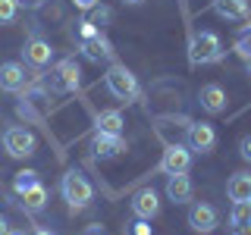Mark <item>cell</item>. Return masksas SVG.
<instances>
[{
    "mask_svg": "<svg viewBox=\"0 0 251 235\" xmlns=\"http://www.w3.org/2000/svg\"><path fill=\"white\" fill-rule=\"evenodd\" d=\"M188 166H192V151H188L185 144H170L167 151H163L160 163H157V172L176 176V172H188Z\"/></svg>",
    "mask_w": 251,
    "mask_h": 235,
    "instance_id": "9c48e42d",
    "label": "cell"
},
{
    "mask_svg": "<svg viewBox=\"0 0 251 235\" xmlns=\"http://www.w3.org/2000/svg\"><path fill=\"white\" fill-rule=\"evenodd\" d=\"M232 50L239 53L242 60L251 57V19H245V25L235 31V41H232Z\"/></svg>",
    "mask_w": 251,
    "mask_h": 235,
    "instance_id": "44dd1931",
    "label": "cell"
},
{
    "mask_svg": "<svg viewBox=\"0 0 251 235\" xmlns=\"http://www.w3.org/2000/svg\"><path fill=\"white\" fill-rule=\"evenodd\" d=\"M16 113H19V119H25V122H41L47 116V91L38 85V78H31L25 88L19 91Z\"/></svg>",
    "mask_w": 251,
    "mask_h": 235,
    "instance_id": "277c9868",
    "label": "cell"
},
{
    "mask_svg": "<svg viewBox=\"0 0 251 235\" xmlns=\"http://www.w3.org/2000/svg\"><path fill=\"white\" fill-rule=\"evenodd\" d=\"M3 151L16 157V160H25L38 151V138L35 132H28L25 125H10V129L3 132Z\"/></svg>",
    "mask_w": 251,
    "mask_h": 235,
    "instance_id": "8992f818",
    "label": "cell"
},
{
    "mask_svg": "<svg viewBox=\"0 0 251 235\" xmlns=\"http://www.w3.org/2000/svg\"><path fill=\"white\" fill-rule=\"evenodd\" d=\"M232 235H251V223L248 226H232Z\"/></svg>",
    "mask_w": 251,
    "mask_h": 235,
    "instance_id": "4dcf8cb0",
    "label": "cell"
},
{
    "mask_svg": "<svg viewBox=\"0 0 251 235\" xmlns=\"http://www.w3.org/2000/svg\"><path fill=\"white\" fill-rule=\"evenodd\" d=\"M214 13L220 19L242 22V19H251V3L248 0H214Z\"/></svg>",
    "mask_w": 251,
    "mask_h": 235,
    "instance_id": "e0dca14e",
    "label": "cell"
},
{
    "mask_svg": "<svg viewBox=\"0 0 251 235\" xmlns=\"http://www.w3.org/2000/svg\"><path fill=\"white\" fill-rule=\"evenodd\" d=\"M73 3H75V10H82V13H88V10H91V6H98V3H100V0H73Z\"/></svg>",
    "mask_w": 251,
    "mask_h": 235,
    "instance_id": "f546056e",
    "label": "cell"
},
{
    "mask_svg": "<svg viewBox=\"0 0 251 235\" xmlns=\"http://www.w3.org/2000/svg\"><path fill=\"white\" fill-rule=\"evenodd\" d=\"M185 147L192 154H210L217 147V129L210 122H188V129H185Z\"/></svg>",
    "mask_w": 251,
    "mask_h": 235,
    "instance_id": "52a82bcc",
    "label": "cell"
},
{
    "mask_svg": "<svg viewBox=\"0 0 251 235\" xmlns=\"http://www.w3.org/2000/svg\"><path fill=\"white\" fill-rule=\"evenodd\" d=\"M16 3H19V6H25V10H41L47 0H16Z\"/></svg>",
    "mask_w": 251,
    "mask_h": 235,
    "instance_id": "f1b7e54d",
    "label": "cell"
},
{
    "mask_svg": "<svg viewBox=\"0 0 251 235\" xmlns=\"http://www.w3.org/2000/svg\"><path fill=\"white\" fill-rule=\"evenodd\" d=\"M229 201H251V172H232L226 182Z\"/></svg>",
    "mask_w": 251,
    "mask_h": 235,
    "instance_id": "d6986e66",
    "label": "cell"
},
{
    "mask_svg": "<svg viewBox=\"0 0 251 235\" xmlns=\"http://www.w3.org/2000/svg\"><path fill=\"white\" fill-rule=\"evenodd\" d=\"M73 31H75V38H78V41H88V38L100 35V28H98V25H91V22H88V16H85V19H78L75 25H73Z\"/></svg>",
    "mask_w": 251,
    "mask_h": 235,
    "instance_id": "d4e9b609",
    "label": "cell"
},
{
    "mask_svg": "<svg viewBox=\"0 0 251 235\" xmlns=\"http://www.w3.org/2000/svg\"><path fill=\"white\" fill-rule=\"evenodd\" d=\"M85 235H107V232H104V229H100V226H91V229H88V232H85Z\"/></svg>",
    "mask_w": 251,
    "mask_h": 235,
    "instance_id": "836d02e7",
    "label": "cell"
},
{
    "mask_svg": "<svg viewBox=\"0 0 251 235\" xmlns=\"http://www.w3.org/2000/svg\"><path fill=\"white\" fill-rule=\"evenodd\" d=\"M60 194H63V201H66V207L73 210V213L91 207V201H94V188L78 169H69L66 176L60 179Z\"/></svg>",
    "mask_w": 251,
    "mask_h": 235,
    "instance_id": "7a4b0ae2",
    "label": "cell"
},
{
    "mask_svg": "<svg viewBox=\"0 0 251 235\" xmlns=\"http://www.w3.org/2000/svg\"><path fill=\"white\" fill-rule=\"evenodd\" d=\"M251 223V201H232L229 226H248Z\"/></svg>",
    "mask_w": 251,
    "mask_h": 235,
    "instance_id": "7402d4cb",
    "label": "cell"
},
{
    "mask_svg": "<svg viewBox=\"0 0 251 235\" xmlns=\"http://www.w3.org/2000/svg\"><path fill=\"white\" fill-rule=\"evenodd\" d=\"M223 57H226V47H223L217 31H192V41H188V60H192V66L220 63Z\"/></svg>",
    "mask_w": 251,
    "mask_h": 235,
    "instance_id": "6da1fadb",
    "label": "cell"
},
{
    "mask_svg": "<svg viewBox=\"0 0 251 235\" xmlns=\"http://www.w3.org/2000/svg\"><path fill=\"white\" fill-rule=\"evenodd\" d=\"M28 235H53V232H50V229H44V226H38V229H31Z\"/></svg>",
    "mask_w": 251,
    "mask_h": 235,
    "instance_id": "d6a6232c",
    "label": "cell"
},
{
    "mask_svg": "<svg viewBox=\"0 0 251 235\" xmlns=\"http://www.w3.org/2000/svg\"><path fill=\"white\" fill-rule=\"evenodd\" d=\"M104 85H107V91L113 94L116 100H135L141 88H138V78L132 75V69L126 66V63H110L107 66V72H104Z\"/></svg>",
    "mask_w": 251,
    "mask_h": 235,
    "instance_id": "3957f363",
    "label": "cell"
},
{
    "mask_svg": "<svg viewBox=\"0 0 251 235\" xmlns=\"http://www.w3.org/2000/svg\"><path fill=\"white\" fill-rule=\"evenodd\" d=\"M22 60L28 63L31 69H44L47 63L53 60V47H50V41H44V38H28L25 41V47H22Z\"/></svg>",
    "mask_w": 251,
    "mask_h": 235,
    "instance_id": "4fadbf2b",
    "label": "cell"
},
{
    "mask_svg": "<svg viewBox=\"0 0 251 235\" xmlns=\"http://www.w3.org/2000/svg\"><path fill=\"white\" fill-rule=\"evenodd\" d=\"M217 207L207 201H195L192 207H188V229H195L198 235H207L217 229Z\"/></svg>",
    "mask_w": 251,
    "mask_h": 235,
    "instance_id": "30bf717a",
    "label": "cell"
},
{
    "mask_svg": "<svg viewBox=\"0 0 251 235\" xmlns=\"http://www.w3.org/2000/svg\"><path fill=\"white\" fill-rule=\"evenodd\" d=\"M78 85H82V69H78V63L73 57L60 60L50 69V91L53 94H73V91H78Z\"/></svg>",
    "mask_w": 251,
    "mask_h": 235,
    "instance_id": "5b68a950",
    "label": "cell"
},
{
    "mask_svg": "<svg viewBox=\"0 0 251 235\" xmlns=\"http://www.w3.org/2000/svg\"><path fill=\"white\" fill-rule=\"evenodd\" d=\"M192 179H188V172H176V176H167V198L173 204H188L192 201Z\"/></svg>",
    "mask_w": 251,
    "mask_h": 235,
    "instance_id": "2e32d148",
    "label": "cell"
},
{
    "mask_svg": "<svg viewBox=\"0 0 251 235\" xmlns=\"http://www.w3.org/2000/svg\"><path fill=\"white\" fill-rule=\"evenodd\" d=\"M126 6H138V3H145V0H123Z\"/></svg>",
    "mask_w": 251,
    "mask_h": 235,
    "instance_id": "e575fe53",
    "label": "cell"
},
{
    "mask_svg": "<svg viewBox=\"0 0 251 235\" xmlns=\"http://www.w3.org/2000/svg\"><path fill=\"white\" fill-rule=\"evenodd\" d=\"M19 13V3L16 0H0V25H10Z\"/></svg>",
    "mask_w": 251,
    "mask_h": 235,
    "instance_id": "484cf974",
    "label": "cell"
},
{
    "mask_svg": "<svg viewBox=\"0 0 251 235\" xmlns=\"http://www.w3.org/2000/svg\"><path fill=\"white\" fill-rule=\"evenodd\" d=\"M126 151V138L123 135H110V132H94L91 138V154L98 160H113Z\"/></svg>",
    "mask_w": 251,
    "mask_h": 235,
    "instance_id": "7c38bea8",
    "label": "cell"
},
{
    "mask_svg": "<svg viewBox=\"0 0 251 235\" xmlns=\"http://www.w3.org/2000/svg\"><path fill=\"white\" fill-rule=\"evenodd\" d=\"M0 235H10V223H6V216H0Z\"/></svg>",
    "mask_w": 251,
    "mask_h": 235,
    "instance_id": "1f68e13d",
    "label": "cell"
},
{
    "mask_svg": "<svg viewBox=\"0 0 251 235\" xmlns=\"http://www.w3.org/2000/svg\"><path fill=\"white\" fill-rule=\"evenodd\" d=\"M129 235H151V219H138L135 216V223L129 226Z\"/></svg>",
    "mask_w": 251,
    "mask_h": 235,
    "instance_id": "4316f807",
    "label": "cell"
},
{
    "mask_svg": "<svg viewBox=\"0 0 251 235\" xmlns=\"http://www.w3.org/2000/svg\"><path fill=\"white\" fill-rule=\"evenodd\" d=\"M31 78H38V75H31ZM31 78L25 75V66H22V63H16V60L0 63V91L19 94V91L31 82Z\"/></svg>",
    "mask_w": 251,
    "mask_h": 235,
    "instance_id": "8fae6325",
    "label": "cell"
},
{
    "mask_svg": "<svg viewBox=\"0 0 251 235\" xmlns=\"http://www.w3.org/2000/svg\"><path fill=\"white\" fill-rule=\"evenodd\" d=\"M239 154H242V160L245 163H251V135H245L239 141Z\"/></svg>",
    "mask_w": 251,
    "mask_h": 235,
    "instance_id": "83f0119b",
    "label": "cell"
},
{
    "mask_svg": "<svg viewBox=\"0 0 251 235\" xmlns=\"http://www.w3.org/2000/svg\"><path fill=\"white\" fill-rule=\"evenodd\" d=\"M19 198H22V207H25V213H41V210L47 207V188H44L41 182H35L31 188H25Z\"/></svg>",
    "mask_w": 251,
    "mask_h": 235,
    "instance_id": "ffe728a7",
    "label": "cell"
},
{
    "mask_svg": "<svg viewBox=\"0 0 251 235\" xmlns=\"http://www.w3.org/2000/svg\"><path fill=\"white\" fill-rule=\"evenodd\" d=\"M245 72H248V78H251V57L245 60Z\"/></svg>",
    "mask_w": 251,
    "mask_h": 235,
    "instance_id": "d590c367",
    "label": "cell"
},
{
    "mask_svg": "<svg viewBox=\"0 0 251 235\" xmlns=\"http://www.w3.org/2000/svg\"><path fill=\"white\" fill-rule=\"evenodd\" d=\"M10 235H25V232H22V229H10Z\"/></svg>",
    "mask_w": 251,
    "mask_h": 235,
    "instance_id": "8d00e7d4",
    "label": "cell"
},
{
    "mask_svg": "<svg viewBox=\"0 0 251 235\" xmlns=\"http://www.w3.org/2000/svg\"><path fill=\"white\" fill-rule=\"evenodd\" d=\"M88 22H91V25H98L100 31H104V28L110 25V22H113V10H110L107 3L91 6V10H88Z\"/></svg>",
    "mask_w": 251,
    "mask_h": 235,
    "instance_id": "603a6c76",
    "label": "cell"
},
{
    "mask_svg": "<svg viewBox=\"0 0 251 235\" xmlns=\"http://www.w3.org/2000/svg\"><path fill=\"white\" fill-rule=\"evenodd\" d=\"M78 53L88 63H116V47L110 44V38L104 31L88 38V41H78Z\"/></svg>",
    "mask_w": 251,
    "mask_h": 235,
    "instance_id": "ba28073f",
    "label": "cell"
},
{
    "mask_svg": "<svg viewBox=\"0 0 251 235\" xmlns=\"http://www.w3.org/2000/svg\"><path fill=\"white\" fill-rule=\"evenodd\" d=\"M132 213H135L138 219H154L157 213H160V198H157L154 188H141V191L132 198Z\"/></svg>",
    "mask_w": 251,
    "mask_h": 235,
    "instance_id": "9a60e30c",
    "label": "cell"
},
{
    "mask_svg": "<svg viewBox=\"0 0 251 235\" xmlns=\"http://www.w3.org/2000/svg\"><path fill=\"white\" fill-rule=\"evenodd\" d=\"M198 104H201L204 113L220 116V113L226 110V88H223V85H217V82L204 85V88L198 91Z\"/></svg>",
    "mask_w": 251,
    "mask_h": 235,
    "instance_id": "5bb4252c",
    "label": "cell"
},
{
    "mask_svg": "<svg viewBox=\"0 0 251 235\" xmlns=\"http://www.w3.org/2000/svg\"><path fill=\"white\" fill-rule=\"evenodd\" d=\"M126 129V119L120 110H100L94 116V132H110V135H123Z\"/></svg>",
    "mask_w": 251,
    "mask_h": 235,
    "instance_id": "ac0fdd59",
    "label": "cell"
},
{
    "mask_svg": "<svg viewBox=\"0 0 251 235\" xmlns=\"http://www.w3.org/2000/svg\"><path fill=\"white\" fill-rule=\"evenodd\" d=\"M35 182H41V179H38V172H35V169H22V172H16L13 188H16V194H22L25 188H31Z\"/></svg>",
    "mask_w": 251,
    "mask_h": 235,
    "instance_id": "cb8c5ba5",
    "label": "cell"
}]
</instances>
